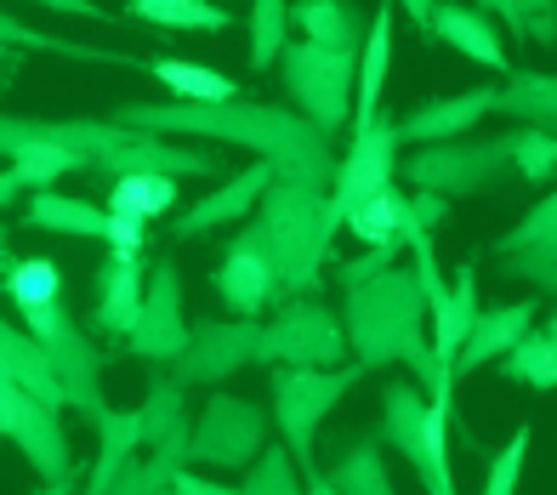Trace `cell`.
Masks as SVG:
<instances>
[{
	"instance_id": "1",
	"label": "cell",
	"mask_w": 557,
	"mask_h": 495,
	"mask_svg": "<svg viewBox=\"0 0 557 495\" xmlns=\"http://www.w3.org/2000/svg\"><path fill=\"white\" fill-rule=\"evenodd\" d=\"M114 126L148 132V137H206L227 148H250L257 160L273 165V183H301V188H331L336 183V148L319 126H308L290 109L273 103H125Z\"/></svg>"
},
{
	"instance_id": "2",
	"label": "cell",
	"mask_w": 557,
	"mask_h": 495,
	"mask_svg": "<svg viewBox=\"0 0 557 495\" xmlns=\"http://www.w3.org/2000/svg\"><path fill=\"white\" fill-rule=\"evenodd\" d=\"M262 234L278 262V302L290 296H313L324 268H331V245L342 222L331 211V188H301V183H268L262 194Z\"/></svg>"
},
{
	"instance_id": "3",
	"label": "cell",
	"mask_w": 557,
	"mask_h": 495,
	"mask_svg": "<svg viewBox=\"0 0 557 495\" xmlns=\"http://www.w3.org/2000/svg\"><path fill=\"white\" fill-rule=\"evenodd\" d=\"M426 325V302L410 268H387L364 285L347 290L342 302V331H347V354L359 359L364 370L393 364Z\"/></svg>"
},
{
	"instance_id": "4",
	"label": "cell",
	"mask_w": 557,
	"mask_h": 495,
	"mask_svg": "<svg viewBox=\"0 0 557 495\" xmlns=\"http://www.w3.org/2000/svg\"><path fill=\"white\" fill-rule=\"evenodd\" d=\"M364 376V364H336V370H290V364H273L268 370V387H273V428L285 433V450L301 467V479H319V422L331 416L347 387Z\"/></svg>"
},
{
	"instance_id": "5",
	"label": "cell",
	"mask_w": 557,
	"mask_h": 495,
	"mask_svg": "<svg viewBox=\"0 0 557 495\" xmlns=\"http://www.w3.org/2000/svg\"><path fill=\"white\" fill-rule=\"evenodd\" d=\"M278 74H285V91H290L296 114L308 120V126H319L324 137H336L352 120V74H359V52L319 46V40H285Z\"/></svg>"
},
{
	"instance_id": "6",
	"label": "cell",
	"mask_w": 557,
	"mask_h": 495,
	"mask_svg": "<svg viewBox=\"0 0 557 495\" xmlns=\"http://www.w3.org/2000/svg\"><path fill=\"white\" fill-rule=\"evenodd\" d=\"M382 438L410 461V473L426 484V495H455L449 416L426 405V393L416 382H387V393H382Z\"/></svg>"
},
{
	"instance_id": "7",
	"label": "cell",
	"mask_w": 557,
	"mask_h": 495,
	"mask_svg": "<svg viewBox=\"0 0 557 495\" xmlns=\"http://www.w3.org/2000/svg\"><path fill=\"white\" fill-rule=\"evenodd\" d=\"M23 331L40 342L46 364H52V376L63 387V405H74L91 422L97 410H109L103 399V354H97V342L81 331V319H74L63 302H46V308H29L23 313Z\"/></svg>"
},
{
	"instance_id": "8",
	"label": "cell",
	"mask_w": 557,
	"mask_h": 495,
	"mask_svg": "<svg viewBox=\"0 0 557 495\" xmlns=\"http://www.w3.org/2000/svg\"><path fill=\"white\" fill-rule=\"evenodd\" d=\"M347 359L342 313H331L319 296H290L273 308V325H262L257 364H290V370H336Z\"/></svg>"
},
{
	"instance_id": "9",
	"label": "cell",
	"mask_w": 557,
	"mask_h": 495,
	"mask_svg": "<svg viewBox=\"0 0 557 495\" xmlns=\"http://www.w3.org/2000/svg\"><path fill=\"white\" fill-rule=\"evenodd\" d=\"M416 251V285H421V302H426V319H433V359H438V376L444 387L455 393V354H461V342L472 331V319L484 313L478 308V274H472V262H461V274H455V285H444L438 274V257H433V239L426 245H410Z\"/></svg>"
},
{
	"instance_id": "10",
	"label": "cell",
	"mask_w": 557,
	"mask_h": 495,
	"mask_svg": "<svg viewBox=\"0 0 557 495\" xmlns=\"http://www.w3.org/2000/svg\"><path fill=\"white\" fill-rule=\"evenodd\" d=\"M268 450V410L257 399H234V393H216L199 410V422L188 433V461L206 467V473H239Z\"/></svg>"
},
{
	"instance_id": "11",
	"label": "cell",
	"mask_w": 557,
	"mask_h": 495,
	"mask_svg": "<svg viewBox=\"0 0 557 495\" xmlns=\"http://www.w3.org/2000/svg\"><path fill=\"white\" fill-rule=\"evenodd\" d=\"M506 171V143L500 137H455V143H426L410 154V188L438 194V200H472L500 183Z\"/></svg>"
},
{
	"instance_id": "12",
	"label": "cell",
	"mask_w": 557,
	"mask_h": 495,
	"mask_svg": "<svg viewBox=\"0 0 557 495\" xmlns=\"http://www.w3.org/2000/svg\"><path fill=\"white\" fill-rule=\"evenodd\" d=\"M257 342H262V319H199V325H188L183 354L171 359V382L216 387L239 376L245 364H257Z\"/></svg>"
},
{
	"instance_id": "13",
	"label": "cell",
	"mask_w": 557,
	"mask_h": 495,
	"mask_svg": "<svg viewBox=\"0 0 557 495\" xmlns=\"http://www.w3.org/2000/svg\"><path fill=\"white\" fill-rule=\"evenodd\" d=\"M211 290L227 302L234 319H262L268 308H278V262H273V245L262 234V222H245V228L227 239L222 262L211 268Z\"/></svg>"
},
{
	"instance_id": "14",
	"label": "cell",
	"mask_w": 557,
	"mask_h": 495,
	"mask_svg": "<svg viewBox=\"0 0 557 495\" xmlns=\"http://www.w3.org/2000/svg\"><path fill=\"white\" fill-rule=\"evenodd\" d=\"M398 148H404V143H398V120H393V114H375L370 126L352 132L347 154L336 160V183H331V211H336V222H347V211L364 206L370 194L393 188V177H398Z\"/></svg>"
},
{
	"instance_id": "15",
	"label": "cell",
	"mask_w": 557,
	"mask_h": 495,
	"mask_svg": "<svg viewBox=\"0 0 557 495\" xmlns=\"http://www.w3.org/2000/svg\"><path fill=\"white\" fill-rule=\"evenodd\" d=\"M97 177H216L222 160L211 148H188V143H171V137H148V132H125L103 160L91 165Z\"/></svg>"
},
{
	"instance_id": "16",
	"label": "cell",
	"mask_w": 557,
	"mask_h": 495,
	"mask_svg": "<svg viewBox=\"0 0 557 495\" xmlns=\"http://www.w3.org/2000/svg\"><path fill=\"white\" fill-rule=\"evenodd\" d=\"M188 342V319H183V280H176L171 262H148V290H143V313L132 336H125V354L132 359H176Z\"/></svg>"
},
{
	"instance_id": "17",
	"label": "cell",
	"mask_w": 557,
	"mask_h": 495,
	"mask_svg": "<svg viewBox=\"0 0 557 495\" xmlns=\"http://www.w3.org/2000/svg\"><path fill=\"white\" fill-rule=\"evenodd\" d=\"M148 290L143 251H109V262L91 274V336H132Z\"/></svg>"
},
{
	"instance_id": "18",
	"label": "cell",
	"mask_w": 557,
	"mask_h": 495,
	"mask_svg": "<svg viewBox=\"0 0 557 495\" xmlns=\"http://www.w3.org/2000/svg\"><path fill=\"white\" fill-rule=\"evenodd\" d=\"M7 438L23 450V461L40 473V484H58L69 473H81V461H74V450H69V433H63V410L40 405L35 393H23V399H17L12 422H7Z\"/></svg>"
},
{
	"instance_id": "19",
	"label": "cell",
	"mask_w": 557,
	"mask_h": 495,
	"mask_svg": "<svg viewBox=\"0 0 557 495\" xmlns=\"http://www.w3.org/2000/svg\"><path fill=\"white\" fill-rule=\"evenodd\" d=\"M268 183H273V165L268 160H257V165H245V171H234L222 188H211L199 206H188L183 216L171 222V234L176 239H206L211 228H227V222H245L250 211H257V200L268 194Z\"/></svg>"
},
{
	"instance_id": "20",
	"label": "cell",
	"mask_w": 557,
	"mask_h": 495,
	"mask_svg": "<svg viewBox=\"0 0 557 495\" xmlns=\"http://www.w3.org/2000/svg\"><path fill=\"white\" fill-rule=\"evenodd\" d=\"M535 302H506V308H484L472 319V331L461 342V354H455V382L472 376V370H484L490 359H506L518 348V342L535 331Z\"/></svg>"
},
{
	"instance_id": "21",
	"label": "cell",
	"mask_w": 557,
	"mask_h": 495,
	"mask_svg": "<svg viewBox=\"0 0 557 495\" xmlns=\"http://www.w3.org/2000/svg\"><path fill=\"white\" fill-rule=\"evenodd\" d=\"M484 114H495V86H472V91H455V97H438V103H426L416 114L398 120V143H455L461 132H472Z\"/></svg>"
},
{
	"instance_id": "22",
	"label": "cell",
	"mask_w": 557,
	"mask_h": 495,
	"mask_svg": "<svg viewBox=\"0 0 557 495\" xmlns=\"http://www.w3.org/2000/svg\"><path fill=\"white\" fill-rule=\"evenodd\" d=\"M137 422H143V444H148V450L176 461V467H188V433H194V422H188V387H176L171 376H154V382H148L143 410H137Z\"/></svg>"
},
{
	"instance_id": "23",
	"label": "cell",
	"mask_w": 557,
	"mask_h": 495,
	"mask_svg": "<svg viewBox=\"0 0 557 495\" xmlns=\"http://www.w3.org/2000/svg\"><path fill=\"white\" fill-rule=\"evenodd\" d=\"M387 69H393V7L370 12V40L359 52V74H352V132L370 126L382 114V86H387Z\"/></svg>"
},
{
	"instance_id": "24",
	"label": "cell",
	"mask_w": 557,
	"mask_h": 495,
	"mask_svg": "<svg viewBox=\"0 0 557 495\" xmlns=\"http://www.w3.org/2000/svg\"><path fill=\"white\" fill-rule=\"evenodd\" d=\"M426 40H444V46H455L461 58L484 63V69H506V46H500V35H495V23L478 12V7H455V0H438Z\"/></svg>"
},
{
	"instance_id": "25",
	"label": "cell",
	"mask_w": 557,
	"mask_h": 495,
	"mask_svg": "<svg viewBox=\"0 0 557 495\" xmlns=\"http://www.w3.org/2000/svg\"><path fill=\"white\" fill-rule=\"evenodd\" d=\"M91 428H97V456H91V473H86V495H109V484L137 461L143 422H137V410H97Z\"/></svg>"
},
{
	"instance_id": "26",
	"label": "cell",
	"mask_w": 557,
	"mask_h": 495,
	"mask_svg": "<svg viewBox=\"0 0 557 495\" xmlns=\"http://www.w3.org/2000/svg\"><path fill=\"white\" fill-rule=\"evenodd\" d=\"M290 23L301 29V40L342 46V52H359V40H364V7L359 0H296Z\"/></svg>"
},
{
	"instance_id": "27",
	"label": "cell",
	"mask_w": 557,
	"mask_h": 495,
	"mask_svg": "<svg viewBox=\"0 0 557 495\" xmlns=\"http://www.w3.org/2000/svg\"><path fill=\"white\" fill-rule=\"evenodd\" d=\"M0 296L29 313V308H46V302H63V262L52 257H0Z\"/></svg>"
},
{
	"instance_id": "28",
	"label": "cell",
	"mask_w": 557,
	"mask_h": 495,
	"mask_svg": "<svg viewBox=\"0 0 557 495\" xmlns=\"http://www.w3.org/2000/svg\"><path fill=\"white\" fill-rule=\"evenodd\" d=\"M23 222L40 234H74V239H103L109 228V211L91 206V200H74V194H58V188H40L29 211H23Z\"/></svg>"
},
{
	"instance_id": "29",
	"label": "cell",
	"mask_w": 557,
	"mask_h": 495,
	"mask_svg": "<svg viewBox=\"0 0 557 495\" xmlns=\"http://www.w3.org/2000/svg\"><path fill=\"white\" fill-rule=\"evenodd\" d=\"M495 109L523 120V126H535V132H557V74L512 69V81L495 86Z\"/></svg>"
},
{
	"instance_id": "30",
	"label": "cell",
	"mask_w": 557,
	"mask_h": 495,
	"mask_svg": "<svg viewBox=\"0 0 557 495\" xmlns=\"http://www.w3.org/2000/svg\"><path fill=\"white\" fill-rule=\"evenodd\" d=\"M137 69H148L160 86H171L176 103H234L239 97V81L206 69V63H183V58H143Z\"/></svg>"
},
{
	"instance_id": "31",
	"label": "cell",
	"mask_w": 557,
	"mask_h": 495,
	"mask_svg": "<svg viewBox=\"0 0 557 495\" xmlns=\"http://www.w3.org/2000/svg\"><path fill=\"white\" fill-rule=\"evenodd\" d=\"M120 17L154 23V29H199V35L234 29V12L216 7V0H125Z\"/></svg>"
},
{
	"instance_id": "32",
	"label": "cell",
	"mask_w": 557,
	"mask_h": 495,
	"mask_svg": "<svg viewBox=\"0 0 557 495\" xmlns=\"http://www.w3.org/2000/svg\"><path fill=\"white\" fill-rule=\"evenodd\" d=\"M324 484H331L336 495H398L393 479H387L382 450H375V438H352V444H342V456H336L331 473H324Z\"/></svg>"
},
{
	"instance_id": "33",
	"label": "cell",
	"mask_w": 557,
	"mask_h": 495,
	"mask_svg": "<svg viewBox=\"0 0 557 495\" xmlns=\"http://www.w3.org/2000/svg\"><path fill=\"white\" fill-rule=\"evenodd\" d=\"M404 216H410V194H398V183H393V188H382V194H370L364 206H352L342 228L375 251V245H404V239H398V234H404Z\"/></svg>"
},
{
	"instance_id": "34",
	"label": "cell",
	"mask_w": 557,
	"mask_h": 495,
	"mask_svg": "<svg viewBox=\"0 0 557 495\" xmlns=\"http://www.w3.org/2000/svg\"><path fill=\"white\" fill-rule=\"evenodd\" d=\"M500 376L518 382L529 393H552L557 387V354H552V336L546 331H529L512 354L500 359Z\"/></svg>"
},
{
	"instance_id": "35",
	"label": "cell",
	"mask_w": 557,
	"mask_h": 495,
	"mask_svg": "<svg viewBox=\"0 0 557 495\" xmlns=\"http://www.w3.org/2000/svg\"><path fill=\"white\" fill-rule=\"evenodd\" d=\"M176 206V177H120L109 183V206L103 211H120V216H165Z\"/></svg>"
},
{
	"instance_id": "36",
	"label": "cell",
	"mask_w": 557,
	"mask_h": 495,
	"mask_svg": "<svg viewBox=\"0 0 557 495\" xmlns=\"http://www.w3.org/2000/svg\"><path fill=\"white\" fill-rule=\"evenodd\" d=\"M506 165H518V177L523 183H552L557 177V132H535V126H523V132H506Z\"/></svg>"
},
{
	"instance_id": "37",
	"label": "cell",
	"mask_w": 557,
	"mask_h": 495,
	"mask_svg": "<svg viewBox=\"0 0 557 495\" xmlns=\"http://www.w3.org/2000/svg\"><path fill=\"white\" fill-rule=\"evenodd\" d=\"M285 29H290V7L285 0H250V69L268 74L285 52Z\"/></svg>"
},
{
	"instance_id": "38",
	"label": "cell",
	"mask_w": 557,
	"mask_h": 495,
	"mask_svg": "<svg viewBox=\"0 0 557 495\" xmlns=\"http://www.w3.org/2000/svg\"><path fill=\"white\" fill-rule=\"evenodd\" d=\"M239 495H308V479H301V467L290 461L285 444H273V450H262L245 467Z\"/></svg>"
},
{
	"instance_id": "39",
	"label": "cell",
	"mask_w": 557,
	"mask_h": 495,
	"mask_svg": "<svg viewBox=\"0 0 557 495\" xmlns=\"http://www.w3.org/2000/svg\"><path fill=\"white\" fill-rule=\"evenodd\" d=\"M500 274H506V280H523V285H535L541 296H557V239L500 257Z\"/></svg>"
},
{
	"instance_id": "40",
	"label": "cell",
	"mask_w": 557,
	"mask_h": 495,
	"mask_svg": "<svg viewBox=\"0 0 557 495\" xmlns=\"http://www.w3.org/2000/svg\"><path fill=\"white\" fill-rule=\"evenodd\" d=\"M546 239H557V188L546 194L541 206H529V211H523V222H518L512 234H500L495 251H500V257H512V251H529V245H546Z\"/></svg>"
},
{
	"instance_id": "41",
	"label": "cell",
	"mask_w": 557,
	"mask_h": 495,
	"mask_svg": "<svg viewBox=\"0 0 557 495\" xmlns=\"http://www.w3.org/2000/svg\"><path fill=\"white\" fill-rule=\"evenodd\" d=\"M171 473H176V461H165V456L132 461V467H125V473L109 484V495H171Z\"/></svg>"
},
{
	"instance_id": "42",
	"label": "cell",
	"mask_w": 557,
	"mask_h": 495,
	"mask_svg": "<svg viewBox=\"0 0 557 495\" xmlns=\"http://www.w3.org/2000/svg\"><path fill=\"white\" fill-rule=\"evenodd\" d=\"M529 422L506 438V450H500V461L490 467V484H484V495H518V479H523V456H529Z\"/></svg>"
},
{
	"instance_id": "43",
	"label": "cell",
	"mask_w": 557,
	"mask_h": 495,
	"mask_svg": "<svg viewBox=\"0 0 557 495\" xmlns=\"http://www.w3.org/2000/svg\"><path fill=\"white\" fill-rule=\"evenodd\" d=\"M393 262H398V245H375V251L352 257V262H331V268H336L342 290H352V285H364V280H375V274H387Z\"/></svg>"
},
{
	"instance_id": "44",
	"label": "cell",
	"mask_w": 557,
	"mask_h": 495,
	"mask_svg": "<svg viewBox=\"0 0 557 495\" xmlns=\"http://www.w3.org/2000/svg\"><path fill=\"white\" fill-rule=\"evenodd\" d=\"M518 17H523V40L535 46L557 40V0H518Z\"/></svg>"
},
{
	"instance_id": "45",
	"label": "cell",
	"mask_w": 557,
	"mask_h": 495,
	"mask_svg": "<svg viewBox=\"0 0 557 495\" xmlns=\"http://www.w3.org/2000/svg\"><path fill=\"white\" fill-rule=\"evenodd\" d=\"M103 245H109V251H143V245H148V222H137V216H120V211H109Z\"/></svg>"
},
{
	"instance_id": "46",
	"label": "cell",
	"mask_w": 557,
	"mask_h": 495,
	"mask_svg": "<svg viewBox=\"0 0 557 495\" xmlns=\"http://www.w3.org/2000/svg\"><path fill=\"white\" fill-rule=\"evenodd\" d=\"M171 495H239V490H227V484H216V479H206V473L176 467V473H171Z\"/></svg>"
},
{
	"instance_id": "47",
	"label": "cell",
	"mask_w": 557,
	"mask_h": 495,
	"mask_svg": "<svg viewBox=\"0 0 557 495\" xmlns=\"http://www.w3.org/2000/svg\"><path fill=\"white\" fill-rule=\"evenodd\" d=\"M29 7H46V12H63V17H91V23H109L114 12H103L97 0H29Z\"/></svg>"
},
{
	"instance_id": "48",
	"label": "cell",
	"mask_w": 557,
	"mask_h": 495,
	"mask_svg": "<svg viewBox=\"0 0 557 495\" xmlns=\"http://www.w3.org/2000/svg\"><path fill=\"white\" fill-rule=\"evenodd\" d=\"M478 12H484V17L495 12V17L506 23V29H512V35L523 40V17H518V0H478Z\"/></svg>"
},
{
	"instance_id": "49",
	"label": "cell",
	"mask_w": 557,
	"mask_h": 495,
	"mask_svg": "<svg viewBox=\"0 0 557 495\" xmlns=\"http://www.w3.org/2000/svg\"><path fill=\"white\" fill-rule=\"evenodd\" d=\"M17 399H23V387L0 370V438H7V422H12V410H17Z\"/></svg>"
},
{
	"instance_id": "50",
	"label": "cell",
	"mask_w": 557,
	"mask_h": 495,
	"mask_svg": "<svg viewBox=\"0 0 557 495\" xmlns=\"http://www.w3.org/2000/svg\"><path fill=\"white\" fill-rule=\"evenodd\" d=\"M387 7H404V12H410V23L426 35V29H433V7H438V0H387Z\"/></svg>"
},
{
	"instance_id": "51",
	"label": "cell",
	"mask_w": 557,
	"mask_h": 495,
	"mask_svg": "<svg viewBox=\"0 0 557 495\" xmlns=\"http://www.w3.org/2000/svg\"><path fill=\"white\" fill-rule=\"evenodd\" d=\"M17 194H23V183H17V171L7 165V171H0V211H7V206L17 200Z\"/></svg>"
},
{
	"instance_id": "52",
	"label": "cell",
	"mask_w": 557,
	"mask_h": 495,
	"mask_svg": "<svg viewBox=\"0 0 557 495\" xmlns=\"http://www.w3.org/2000/svg\"><path fill=\"white\" fill-rule=\"evenodd\" d=\"M74 484H81V473H69V479H58V484H40L35 495H74Z\"/></svg>"
},
{
	"instance_id": "53",
	"label": "cell",
	"mask_w": 557,
	"mask_h": 495,
	"mask_svg": "<svg viewBox=\"0 0 557 495\" xmlns=\"http://www.w3.org/2000/svg\"><path fill=\"white\" fill-rule=\"evenodd\" d=\"M12 74H17V52H0V86H7Z\"/></svg>"
},
{
	"instance_id": "54",
	"label": "cell",
	"mask_w": 557,
	"mask_h": 495,
	"mask_svg": "<svg viewBox=\"0 0 557 495\" xmlns=\"http://www.w3.org/2000/svg\"><path fill=\"white\" fill-rule=\"evenodd\" d=\"M308 495H336V490L324 484V473H319V479H308Z\"/></svg>"
},
{
	"instance_id": "55",
	"label": "cell",
	"mask_w": 557,
	"mask_h": 495,
	"mask_svg": "<svg viewBox=\"0 0 557 495\" xmlns=\"http://www.w3.org/2000/svg\"><path fill=\"white\" fill-rule=\"evenodd\" d=\"M546 336H552V354H557V313H546V325H541Z\"/></svg>"
},
{
	"instance_id": "56",
	"label": "cell",
	"mask_w": 557,
	"mask_h": 495,
	"mask_svg": "<svg viewBox=\"0 0 557 495\" xmlns=\"http://www.w3.org/2000/svg\"><path fill=\"white\" fill-rule=\"evenodd\" d=\"M0 257H7V228H0Z\"/></svg>"
}]
</instances>
